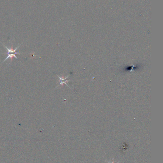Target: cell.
Masks as SVG:
<instances>
[{
    "mask_svg": "<svg viewBox=\"0 0 163 163\" xmlns=\"http://www.w3.org/2000/svg\"><path fill=\"white\" fill-rule=\"evenodd\" d=\"M4 45V47H5V48L7 50V53H6V54H7V57L6 58V59L3 61L4 63L5 61H6L7 59H8V58H13V57H15V58L18 59V58L16 56V54H22V53H19V52H16V51L19 48V47L20 46V45H19L18 47H16V48L15 49H13V48H8V47L7 46H5V45L3 44Z\"/></svg>",
    "mask_w": 163,
    "mask_h": 163,
    "instance_id": "6da1fadb",
    "label": "cell"
},
{
    "mask_svg": "<svg viewBox=\"0 0 163 163\" xmlns=\"http://www.w3.org/2000/svg\"><path fill=\"white\" fill-rule=\"evenodd\" d=\"M119 162H120V161H119L118 162H117V163H119ZM107 162H108V163H114V162H109V161H107Z\"/></svg>",
    "mask_w": 163,
    "mask_h": 163,
    "instance_id": "7a4b0ae2",
    "label": "cell"
}]
</instances>
